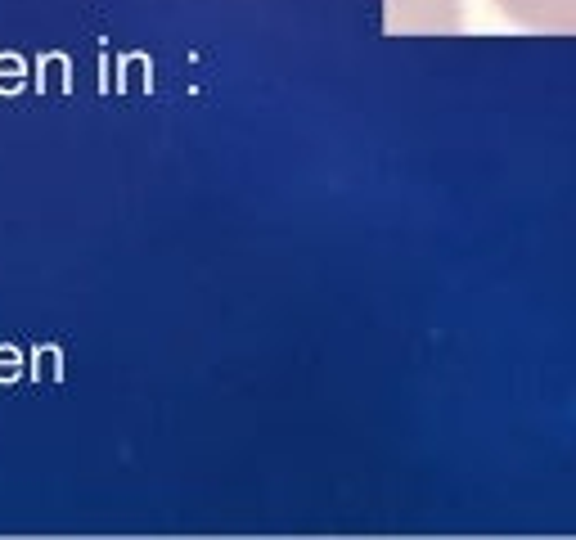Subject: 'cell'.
I'll list each match as a JSON object with an SVG mask.
<instances>
[{
	"label": "cell",
	"instance_id": "cell-1",
	"mask_svg": "<svg viewBox=\"0 0 576 540\" xmlns=\"http://www.w3.org/2000/svg\"><path fill=\"white\" fill-rule=\"evenodd\" d=\"M504 18H513L527 32L576 36V0H495Z\"/></svg>",
	"mask_w": 576,
	"mask_h": 540
}]
</instances>
